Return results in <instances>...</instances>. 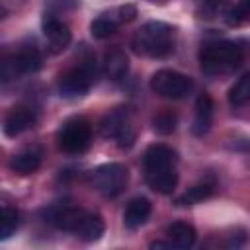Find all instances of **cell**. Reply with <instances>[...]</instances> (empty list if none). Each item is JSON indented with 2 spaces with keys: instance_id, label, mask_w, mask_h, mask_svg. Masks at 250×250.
Instances as JSON below:
<instances>
[{
  "instance_id": "6da1fadb",
  "label": "cell",
  "mask_w": 250,
  "mask_h": 250,
  "mask_svg": "<svg viewBox=\"0 0 250 250\" xmlns=\"http://www.w3.org/2000/svg\"><path fill=\"white\" fill-rule=\"evenodd\" d=\"M174 41H176V31L172 25L162 21H148L135 33L131 45L137 55L162 59L174 51Z\"/></svg>"
},
{
  "instance_id": "7a4b0ae2",
  "label": "cell",
  "mask_w": 250,
  "mask_h": 250,
  "mask_svg": "<svg viewBox=\"0 0 250 250\" xmlns=\"http://www.w3.org/2000/svg\"><path fill=\"white\" fill-rule=\"evenodd\" d=\"M242 61V51L236 43L230 41H215L203 45L199 53V62L203 72L207 74H227L234 70Z\"/></svg>"
},
{
  "instance_id": "3957f363",
  "label": "cell",
  "mask_w": 250,
  "mask_h": 250,
  "mask_svg": "<svg viewBox=\"0 0 250 250\" xmlns=\"http://www.w3.org/2000/svg\"><path fill=\"white\" fill-rule=\"evenodd\" d=\"M150 90L162 98H170V100H180L186 98L191 90H193V82L189 76L176 72V70H168L162 68L158 72L152 74L150 78Z\"/></svg>"
},
{
  "instance_id": "277c9868",
  "label": "cell",
  "mask_w": 250,
  "mask_h": 250,
  "mask_svg": "<svg viewBox=\"0 0 250 250\" xmlns=\"http://www.w3.org/2000/svg\"><path fill=\"white\" fill-rule=\"evenodd\" d=\"M127 182H129V170H127V166H123L119 162L104 164V166L96 168L92 174L94 188L105 197L119 195L127 188Z\"/></svg>"
},
{
  "instance_id": "5b68a950",
  "label": "cell",
  "mask_w": 250,
  "mask_h": 250,
  "mask_svg": "<svg viewBox=\"0 0 250 250\" xmlns=\"http://www.w3.org/2000/svg\"><path fill=\"white\" fill-rule=\"evenodd\" d=\"M57 141H59V146L68 152V154H80L84 152L88 146H90V141H92V129L88 125L86 119H80V117H74V119H68L59 135H57Z\"/></svg>"
},
{
  "instance_id": "8992f818",
  "label": "cell",
  "mask_w": 250,
  "mask_h": 250,
  "mask_svg": "<svg viewBox=\"0 0 250 250\" xmlns=\"http://www.w3.org/2000/svg\"><path fill=\"white\" fill-rule=\"evenodd\" d=\"M96 80V68L92 64H82L64 72L59 80V94L66 100H76L88 94L92 82Z\"/></svg>"
},
{
  "instance_id": "52a82bcc",
  "label": "cell",
  "mask_w": 250,
  "mask_h": 250,
  "mask_svg": "<svg viewBox=\"0 0 250 250\" xmlns=\"http://www.w3.org/2000/svg\"><path fill=\"white\" fill-rule=\"evenodd\" d=\"M102 135L115 139L119 148H129L135 143V129L127 109H115L102 121Z\"/></svg>"
},
{
  "instance_id": "ba28073f",
  "label": "cell",
  "mask_w": 250,
  "mask_h": 250,
  "mask_svg": "<svg viewBox=\"0 0 250 250\" xmlns=\"http://www.w3.org/2000/svg\"><path fill=\"white\" fill-rule=\"evenodd\" d=\"M43 33H45V39H47V45H49V51L51 53H62L68 47L70 39H72V33L68 29V25L62 23V21H59L53 16L45 18V21H43Z\"/></svg>"
},
{
  "instance_id": "9c48e42d",
  "label": "cell",
  "mask_w": 250,
  "mask_h": 250,
  "mask_svg": "<svg viewBox=\"0 0 250 250\" xmlns=\"http://www.w3.org/2000/svg\"><path fill=\"white\" fill-rule=\"evenodd\" d=\"M176 160H178V154L174 148L166 145H152L145 152V170L156 172V170L176 168Z\"/></svg>"
},
{
  "instance_id": "30bf717a",
  "label": "cell",
  "mask_w": 250,
  "mask_h": 250,
  "mask_svg": "<svg viewBox=\"0 0 250 250\" xmlns=\"http://www.w3.org/2000/svg\"><path fill=\"white\" fill-rule=\"evenodd\" d=\"M33 123H35V113L29 107L20 105V107H14L6 115V119H4V133L8 137H18L23 131L31 129Z\"/></svg>"
},
{
  "instance_id": "8fae6325",
  "label": "cell",
  "mask_w": 250,
  "mask_h": 250,
  "mask_svg": "<svg viewBox=\"0 0 250 250\" xmlns=\"http://www.w3.org/2000/svg\"><path fill=\"white\" fill-rule=\"evenodd\" d=\"M211 121H213V100L209 94H201L195 102V117L191 123V133L203 137L211 129Z\"/></svg>"
},
{
  "instance_id": "7c38bea8",
  "label": "cell",
  "mask_w": 250,
  "mask_h": 250,
  "mask_svg": "<svg viewBox=\"0 0 250 250\" xmlns=\"http://www.w3.org/2000/svg\"><path fill=\"white\" fill-rule=\"evenodd\" d=\"M86 215L88 213H84L82 209H76V207H61V209H53L49 213V223L55 225L61 230L76 232Z\"/></svg>"
},
{
  "instance_id": "4fadbf2b",
  "label": "cell",
  "mask_w": 250,
  "mask_h": 250,
  "mask_svg": "<svg viewBox=\"0 0 250 250\" xmlns=\"http://www.w3.org/2000/svg\"><path fill=\"white\" fill-rule=\"evenodd\" d=\"M148 215H150V201L146 197H135L125 207L123 223L127 229H139L141 225L146 223Z\"/></svg>"
},
{
  "instance_id": "5bb4252c",
  "label": "cell",
  "mask_w": 250,
  "mask_h": 250,
  "mask_svg": "<svg viewBox=\"0 0 250 250\" xmlns=\"http://www.w3.org/2000/svg\"><path fill=\"white\" fill-rule=\"evenodd\" d=\"M102 68H104V74L109 80H121L127 74V70H129V61H127V57H125L123 51L111 49V51H107L104 55Z\"/></svg>"
},
{
  "instance_id": "9a60e30c",
  "label": "cell",
  "mask_w": 250,
  "mask_h": 250,
  "mask_svg": "<svg viewBox=\"0 0 250 250\" xmlns=\"http://www.w3.org/2000/svg\"><path fill=\"white\" fill-rule=\"evenodd\" d=\"M146 184L158 191V193H172L178 186V172L176 168H166V170H156V172H146Z\"/></svg>"
},
{
  "instance_id": "2e32d148",
  "label": "cell",
  "mask_w": 250,
  "mask_h": 250,
  "mask_svg": "<svg viewBox=\"0 0 250 250\" xmlns=\"http://www.w3.org/2000/svg\"><path fill=\"white\" fill-rule=\"evenodd\" d=\"M39 166H41V152L35 150V148L21 150V152L14 154L12 160H10V168H12L16 174H20V176L33 174Z\"/></svg>"
},
{
  "instance_id": "e0dca14e",
  "label": "cell",
  "mask_w": 250,
  "mask_h": 250,
  "mask_svg": "<svg viewBox=\"0 0 250 250\" xmlns=\"http://www.w3.org/2000/svg\"><path fill=\"white\" fill-rule=\"evenodd\" d=\"M166 234H168V240L172 242V246H178V248H189L195 242V229L182 221L172 223L166 229Z\"/></svg>"
},
{
  "instance_id": "ac0fdd59",
  "label": "cell",
  "mask_w": 250,
  "mask_h": 250,
  "mask_svg": "<svg viewBox=\"0 0 250 250\" xmlns=\"http://www.w3.org/2000/svg\"><path fill=\"white\" fill-rule=\"evenodd\" d=\"M104 230H105V225H104V219L100 215H86L84 221L80 223L76 234L84 242H94V240H100L102 238Z\"/></svg>"
},
{
  "instance_id": "d6986e66",
  "label": "cell",
  "mask_w": 250,
  "mask_h": 250,
  "mask_svg": "<svg viewBox=\"0 0 250 250\" xmlns=\"http://www.w3.org/2000/svg\"><path fill=\"white\" fill-rule=\"evenodd\" d=\"M16 59V66H18V72L20 74H25V72H35L39 66H41V55L35 47H25L21 49L20 53L14 55Z\"/></svg>"
},
{
  "instance_id": "ffe728a7",
  "label": "cell",
  "mask_w": 250,
  "mask_h": 250,
  "mask_svg": "<svg viewBox=\"0 0 250 250\" xmlns=\"http://www.w3.org/2000/svg\"><path fill=\"white\" fill-rule=\"evenodd\" d=\"M117 25H119L117 16L104 14V16L96 18V20L90 23V31H92V35H94L96 39H105V37H109V35L115 33Z\"/></svg>"
},
{
  "instance_id": "44dd1931",
  "label": "cell",
  "mask_w": 250,
  "mask_h": 250,
  "mask_svg": "<svg viewBox=\"0 0 250 250\" xmlns=\"http://www.w3.org/2000/svg\"><path fill=\"white\" fill-rule=\"evenodd\" d=\"M211 193H213V186L211 184H195L184 195H180L176 203L178 205H193V203H199V201L211 197Z\"/></svg>"
},
{
  "instance_id": "7402d4cb",
  "label": "cell",
  "mask_w": 250,
  "mask_h": 250,
  "mask_svg": "<svg viewBox=\"0 0 250 250\" xmlns=\"http://www.w3.org/2000/svg\"><path fill=\"white\" fill-rule=\"evenodd\" d=\"M250 100V74H244L238 78V82L229 92V102L232 105H244Z\"/></svg>"
},
{
  "instance_id": "603a6c76",
  "label": "cell",
  "mask_w": 250,
  "mask_h": 250,
  "mask_svg": "<svg viewBox=\"0 0 250 250\" xmlns=\"http://www.w3.org/2000/svg\"><path fill=\"white\" fill-rule=\"evenodd\" d=\"M18 229V211L10 205L2 207V225H0V238H10Z\"/></svg>"
},
{
  "instance_id": "cb8c5ba5",
  "label": "cell",
  "mask_w": 250,
  "mask_h": 250,
  "mask_svg": "<svg viewBox=\"0 0 250 250\" xmlns=\"http://www.w3.org/2000/svg\"><path fill=\"white\" fill-rule=\"evenodd\" d=\"M154 125V131L160 133V135H170L176 131V125H178V115L172 113V111H162L154 117L152 121Z\"/></svg>"
},
{
  "instance_id": "d4e9b609",
  "label": "cell",
  "mask_w": 250,
  "mask_h": 250,
  "mask_svg": "<svg viewBox=\"0 0 250 250\" xmlns=\"http://www.w3.org/2000/svg\"><path fill=\"white\" fill-rule=\"evenodd\" d=\"M229 18V23H242V21H248L250 20V0H240L234 8L229 10L227 14Z\"/></svg>"
},
{
  "instance_id": "484cf974",
  "label": "cell",
  "mask_w": 250,
  "mask_h": 250,
  "mask_svg": "<svg viewBox=\"0 0 250 250\" xmlns=\"http://www.w3.org/2000/svg\"><path fill=\"white\" fill-rule=\"evenodd\" d=\"M115 14H117L119 23H121V21H131V20H135V16H137V8H135L133 4H125V6L117 8Z\"/></svg>"
},
{
  "instance_id": "4316f807",
  "label": "cell",
  "mask_w": 250,
  "mask_h": 250,
  "mask_svg": "<svg viewBox=\"0 0 250 250\" xmlns=\"http://www.w3.org/2000/svg\"><path fill=\"white\" fill-rule=\"evenodd\" d=\"M170 246H172L170 240H168V242H160V240H156V242L150 244V248H170Z\"/></svg>"
},
{
  "instance_id": "83f0119b",
  "label": "cell",
  "mask_w": 250,
  "mask_h": 250,
  "mask_svg": "<svg viewBox=\"0 0 250 250\" xmlns=\"http://www.w3.org/2000/svg\"><path fill=\"white\" fill-rule=\"evenodd\" d=\"M152 2H156V0H152Z\"/></svg>"
}]
</instances>
